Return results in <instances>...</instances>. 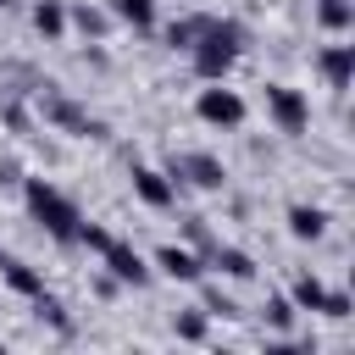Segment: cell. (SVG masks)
<instances>
[{
    "instance_id": "7",
    "label": "cell",
    "mask_w": 355,
    "mask_h": 355,
    "mask_svg": "<svg viewBox=\"0 0 355 355\" xmlns=\"http://www.w3.org/2000/svg\"><path fill=\"white\" fill-rule=\"evenodd\" d=\"M100 261H105V272H111L116 283H133V288H144V283H150V266H144V255H139L133 244H122V239H111V244L100 250Z\"/></svg>"
},
{
    "instance_id": "8",
    "label": "cell",
    "mask_w": 355,
    "mask_h": 355,
    "mask_svg": "<svg viewBox=\"0 0 355 355\" xmlns=\"http://www.w3.org/2000/svg\"><path fill=\"white\" fill-rule=\"evenodd\" d=\"M133 194L150 205V211H166L178 200V183L161 172V166H133Z\"/></svg>"
},
{
    "instance_id": "10",
    "label": "cell",
    "mask_w": 355,
    "mask_h": 355,
    "mask_svg": "<svg viewBox=\"0 0 355 355\" xmlns=\"http://www.w3.org/2000/svg\"><path fill=\"white\" fill-rule=\"evenodd\" d=\"M316 67H322L327 89H349V78H355V44H327L316 55Z\"/></svg>"
},
{
    "instance_id": "12",
    "label": "cell",
    "mask_w": 355,
    "mask_h": 355,
    "mask_svg": "<svg viewBox=\"0 0 355 355\" xmlns=\"http://www.w3.org/2000/svg\"><path fill=\"white\" fill-rule=\"evenodd\" d=\"M0 277H6V288H11V294H22V300L44 294V277H39L28 261H17V255H0Z\"/></svg>"
},
{
    "instance_id": "9",
    "label": "cell",
    "mask_w": 355,
    "mask_h": 355,
    "mask_svg": "<svg viewBox=\"0 0 355 355\" xmlns=\"http://www.w3.org/2000/svg\"><path fill=\"white\" fill-rule=\"evenodd\" d=\"M155 266H161L166 277H178V283H200V272H205V261H200L194 250H183V244H161V250H155Z\"/></svg>"
},
{
    "instance_id": "6",
    "label": "cell",
    "mask_w": 355,
    "mask_h": 355,
    "mask_svg": "<svg viewBox=\"0 0 355 355\" xmlns=\"http://www.w3.org/2000/svg\"><path fill=\"white\" fill-rule=\"evenodd\" d=\"M194 111H200V122H211V128H239V122H244V100H239L233 89H222V83L200 89Z\"/></svg>"
},
{
    "instance_id": "22",
    "label": "cell",
    "mask_w": 355,
    "mask_h": 355,
    "mask_svg": "<svg viewBox=\"0 0 355 355\" xmlns=\"http://www.w3.org/2000/svg\"><path fill=\"white\" fill-rule=\"evenodd\" d=\"M178 338L200 344V338H205V311H183V316H178Z\"/></svg>"
},
{
    "instance_id": "17",
    "label": "cell",
    "mask_w": 355,
    "mask_h": 355,
    "mask_svg": "<svg viewBox=\"0 0 355 355\" xmlns=\"http://www.w3.org/2000/svg\"><path fill=\"white\" fill-rule=\"evenodd\" d=\"M205 28H211V17H183V22H172V28H166V44H172V50H189Z\"/></svg>"
},
{
    "instance_id": "15",
    "label": "cell",
    "mask_w": 355,
    "mask_h": 355,
    "mask_svg": "<svg viewBox=\"0 0 355 355\" xmlns=\"http://www.w3.org/2000/svg\"><path fill=\"white\" fill-rule=\"evenodd\" d=\"M211 266L227 272V277H255V261H250L239 244H216V250H211Z\"/></svg>"
},
{
    "instance_id": "14",
    "label": "cell",
    "mask_w": 355,
    "mask_h": 355,
    "mask_svg": "<svg viewBox=\"0 0 355 355\" xmlns=\"http://www.w3.org/2000/svg\"><path fill=\"white\" fill-rule=\"evenodd\" d=\"M288 233H294V239H322V233H327V211H316V205H288Z\"/></svg>"
},
{
    "instance_id": "16",
    "label": "cell",
    "mask_w": 355,
    "mask_h": 355,
    "mask_svg": "<svg viewBox=\"0 0 355 355\" xmlns=\"http://www.w3.org/2000/svg\"><path fill=\"white\" fill-rule=\"evenodd\" d=\"M33 28H39L44 39H61V33H67V6H61V0H39V6H33Z\"/></svg>"
},
{
    "instance_id": "13",
    "label": "cell",
    "mask_w": 355,
    "mask_h": 355,
    "mask_svg": "<svg viewBox=\"0 0 355 355\" xmlns=\"http://www.w3.org/2000/svg\"><path fill=\"white\" fill-rule=\"evenodd\" d=\"M105 11L116 17V22H128V28H155V0H105Z\"/></svg>"
},
{
    "instance_id": "21",
    "label": "cell",
    "mask_w": 355,
    "mask_h": 355,
    "mask_svg": "<svg viewBox=\"0 0 355 355\" xmlns=\"http://www.w3.org/2000/svg\"><path fill=\"white\" fill-rule=\"evenodd\" d=\"M266 322H272V327H294V300H288V294L266 300Z\"/></svg>"
},
{
    "instance_id": "2",
    "label": "cell",
    "mask_w": 355,
    "mask_h": 355,
    "mask_svg": "<svg viewBox=\"0 0 355 355\" xmlns=\"http://www.w3.org/2000/svg\"><path fill=\"white\" fill-rule=\"evenodd\" d=\"M22 200H28V211H33V222L55 239V244H78V205L55 189V183H44V178H28V189H22Z\"/></svg>"
},
{
    "instance_id": "3",
    "label": "cell",
    "mask_w": 355,
    "mask_h": 355,
    "mask_svg": "<svg viewBox=\"0 0 355 355\" xmlns=\"http://www.w3.org/2000/svg\"><path fill=\"white\" fill-rule=\"evenodd\" d=\"M288 300H294V311H316V316H349V294L344 288H327L322 277H294V288H288Z\"/></svg>"
},
{
    "instance_id": "20",
    "label": "cell",
    "mask_w": 355,
    "mask_h": 355,
    "mask_svg": "<svg viewBox=\"0 0 355 355\" xmlns=\"http://www.w3.org/2000/svg\"><path fill=\"white\" fill-rule=\"evenodd\" d=\"M33 305H39V316H44L55 333H72V316L61 311V300H50V294H33Z\"/></svg>"
},
{
    "instance_id": "11",
    "label": "cell",
    "mask_w": 355,
    "mask_h": 355,
    "mask_svg": "<svg viewBox=\"0 0 355 355\" xmlns=\"http://www.w3.org/2000/svg\"><path fill=\"white\" fill-rule=\"evenodd\" d=\"M44 116H50V122H61V128H67V133H78V139L100 133V122H89V116H83L72 100H61V94H44Z\"/></svg>"
},
{
    "instance_id": "19",
    "label": "cell",
    "mask_w": 355,
    "mask_h": 355,
    "mask_svg": "<svg viewBox=\"0 0 355 355\" xmlns=\"http://www.w3.org/2000/svg\"><path fill=\"white\" fill-rule=\"evenodd\" d=\"M72 22H78V28L89 33V39H100V33L111 28V11H94V6H78V11H72Z\"/></svg>"
},
{
    "instance_id": "23",
    "label": "cell",
    "mask_w": 355,
    "mask_h": 355,
    "mask_svg": "<svg viewBox=\"0 0 355 355\" xmlns=\"http://www.w3.org/2000/svg\"><path fill=\"white\" fill-rule=\"evenodd\" d=\"M0 6H11V0H0Z\"/></svg>"
},
{
    "instance_id": "18",
    "label": "cell",
    "mask_w": 355,
    "mask_h": 355,
    "mask_svg": "<svg viewBox=\"0 0 355 355\" xmlns=\"http://www.w3.org/2000/svg\"><path fill=\"white\" fill-rule=\"evenodd\" d=\"M316 17H322V28L344 33V28L355 22V6H349V0H316Z\"/></svg>"
},
{
    "instance_id": "1",
    "label": "cell",
    "mask_w": 355,
    "mask_h": 355,
    "mask_svg": "<svg viewBox=\"0 0 355 355\" xmlns=\"http://www.w3.org/2000/svg\"><path fill=\"white\" fill-rule=\"evenodd\" d=\"M244 44H250L244 22H233V17H211V28H205V33L189 44L194 78H205V83H222V78L233 72V61L244 55Z\"/></svg>"
},
{
    "instance_id": "4",
    "label": "cell",
    "mask_w": 355,
    "mask_h": 355,
    "mask_svg": "<svg viewBox=\"0 0 355 355\" xmlns=\"http://www.w3.org/2000/svg\"><path fill=\"white\" fill-rule=\"evenodd\" d=\"M266 111H272V122H277L283 133H305V128H311V105H305V94L288 89V83H266Z\"/></svg>"
},
{
    "instance_id": "5",
    "label": "cell",
    "mask_w": 355,
    "mask_h": 355,
    "mask_svg": "<svg viewBox=\"0 0 355 355\" xmlns=\"http://www.w3.org/2000/svg\"><path fill=\"white\" fill-rule=\"evenodd\" d=\"M166 178L172 183H194V189H222V161L200 155V150H183V155L166 161Z\"/></svg>"
}]
</instances>
